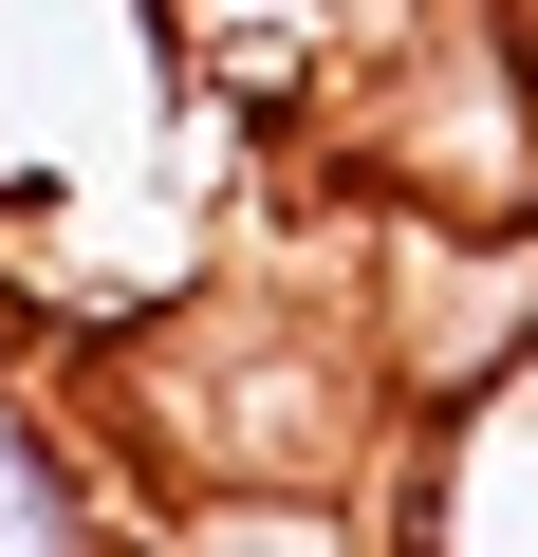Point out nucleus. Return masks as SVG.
Segmentation results:
<instances>
[{"label":"nucleus","mask_w":538,"mask_h":557,"mask_svg":"<svg viewBox=\"0 0 538 557\" xmlns=\"http://www.w3.org/2000/svg\"><path fill=\"white\" fill-rule=\"evenodd\" d=\"M186 131L167 0H0V223H75Z\"/></svg>","instance_id":"nucleus-1"},{"label":"nucleus","mask_w":538,"mask_h":557,"mask_svg":"<svg viewBox=\"0 0 538 557\" xmlns=\"http://www.w3.org/2000/svg\"><path fill=\"white\" fill-rule=\"evenodd\" d=\"M390 557H538V372H501V391L409 428Z\"/></svg>","instance_id":"nucleus-2"},{"label":"nucleus","mask_w":538,"mask_h":557,"mask_svg":"<svg viewBox=\"0 0 538 557\" xmlns=\"http://www.w3.org/2000/svg\"><path fill=\"white\" fill-rule=\"evenodd\" d=\"M130 502H149V465L112 446V409L0 354V557H130Z\"/></svg>","instance_id":"nucleus-3"},{"label":"nucleus","mask_w":538,"mask_h":557,"mask_svg":"<svg viewBox=\"0 0 538 557\" xmlns=\"http://www.w3.org/2000/svg\"><path fill=\"white\" fill-rule=\"evenodd\" d=\"M130 557H390V483H149Z\"/></svg>","instance_id":"nucleus-4"}]
</instances>
